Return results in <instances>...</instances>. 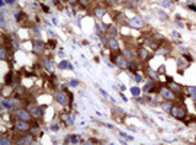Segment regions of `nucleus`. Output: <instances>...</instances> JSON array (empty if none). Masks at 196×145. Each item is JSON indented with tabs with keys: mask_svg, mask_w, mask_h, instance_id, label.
<instances>
[{
	"mask_svg": "<svg viewBox=\"0 0 196 145\" xmlns=\"http://www.w3.org/2000/svg\"><path fill=\"white\" fill-rule=\"evenodd\" d=\"M160 93H161V97H164L166 100H174L176 99V93H174L170 87H163L161 90H160Z\"/></svg>",
	"mask_w": 196,
	"mask_h": 145,
	"instance_id": "obj_1",
	"label": "nucleus"
},
{
	"mask_svg": "<svg viewBox=\"0 0 196 145\" xmlns=\"http://www.w3.org/2000/svg\"><path fill=\"white\" fill-rule=\"evenodd\" d=\"M15 128H16L19 132H22V134H26V132L31 129V126L28 125L26 120H20V119H17V122L15 124Z\"/></svg>",
	"mask_w": 196,
	"mask_h": 145,
	"instance_id": "obj_2",
	"label": "nucleus"
},
{
	"mask_svg": "<svg viewBox=\"0 0 196 145\" xmlns=\"http://www.w3.org/2000/svg\"><path fill=\"white\" fill-rule=\"evenodd\" d=\"M128 23H129L131 28H135V29L144 28V20H142L141 17H138V16H135V17H132V19H129Z\"/></svg>",
	"mask_w": 196,
	"mask_h": 145,
	"instance_id": "obj_3",
	"label": "nucleus"
},
{
	"mask_svg": "<svg viewBox=\"0 0 196 145\" xmlns=\"http://www.w3.org/2000/svg\"><path fill=\"white\" fill-rule=\"evenodd\" d=\"M170 115H171L173 117H176V119H185V117H186V112H185V109H182V107H171Z\"/></svg>",
	"mask_w": 196,
	"mask_h": 145,
	"instance_id": "obj_4",
	"label": "nucleus"
},
{
	"mask_svg": "<svg viewBox=\"0 0 196 145\" xmlns=\"http://www.w3.org/2000/svg\"><path fill=\"white\" fill-rule=\"evenodd\" d=\"M55 100L61 105V106H67L68 105V97L64 91H57L55 93Z\"/></svg>",
	"mask_w": 196,
	"mask_h": 145,
	"instance_id": "obj_5",
	"label": "nucleus"
},
{
	"mask_svg": "<svg viewBox=\"0 0 196 145\" xmlns=\"http://www.w3.org/2000/svg\"><path fill=\"white\" fill-rule=\"evenodd\" d=\"M16 116H17V119H20V120H26V122L32 119L31 112H29V110H25V109H19V110L16 112Z\"/></svg>",
	"mask_w": 196,
	"mask_h": 145,
	"instance_id": "obj_6",
	"label": "nucleus"
},
{
	"mask_svg": "<svg viewBox=\"0 0 196 145\" xmlns=\"http://www.w3.org/2000/svg\"><path fill=\"white\" fill-rule=\"evenodd\" d=\"M44 48H45V44H44L42 41H39V39L34 41V44H32V51H34L35 54H41V52L44 51Z\"/></svg>",
	"mask_w": 196,
	"mask_h": 145,
	"instance_id": "obj_7",
	"label": "nucleus"
},
{
	"mask_svg": "<svg viewBox=\"0 0 196 145\" xmlns=\"http://www.w3.org/2000/svg\"><path fill=\"white\" fill-rule=\"evenodd\" d=\"M115 64H116L119 68H122V70L128 68V60L125 58V55H118V57L115 58Z\"/></svg>",
	"mask_w": 196,
	"mask_h": 145,
	"instance_id": "obj_8",
	"label": "nucleus"
},
{
	"mask_svg": "<svg viewBox=\"0 0 196 145\" xmlns=\"http://www.w3.org/2000/svg\"><path fill=\"white\" fill-rule=\"evenodd\" d=\"M29 112H31V115H32L34 119H39V117L42 116V109L38 107V106H35V105H31V106H29Z\"/></svg>",
	"mask_w": 196,
	"mask_h": 145,
	"instance_id": "obj_9",
	"label": "nucleus"
},
{
	"mask_svg": "<svg viewBox=\"0 0 196 145\" xmlns=\"http://www.w3.org/2000/svg\"><path fill=\"white\" fill-rule=\"evenodd\" d=\"M137 55H140V58L142 60V61H145L150 55H148V52H147V50L145 48H140V50L137 51Z\"/></svg>",
	"mask_w": 196,
	"mask_h": 145,
	"instance_id": "obj_10",
	"label": "nucleus"
},
{
	"mask_svg": "<svg viewBox=\"0 0 196 145\" xmlns=\"http://www.w3.org/2000/svg\"><path fill=\"white\" fill-rule=\"evenodd\" d=\"M17 144H34V136H31V135L22 136V138L17 141Z\"/></svg>",
	"mask_w": 196,
	"mask_h": 145,
	"instance_id": "obj_11",
	"label": "nucleus"
},
{
	"mask_svg": "<svg viewBox=\"0 0 196 145\" xmlns=\"http://www.w3.org/2000/svg\"><path fill=\"white\" fill-rule=\"evenodd\" d=\"M107 46L111 48V50H115V51H116V50H119V42H118V41H116L115 38H112L111 41H109Z\"/></svg>",
	"mask_w": 196,
	"mask_h": 145,
	"instance_id": "obj_12",
	"label": "nucleus"
},
{
	"mask_svg": "<svg viewBox=\"0 0 196 145\" xmlns=\"http://www.w3.org/2000/svg\"><path fill=\"white\" fill-rule=\"evenodd\" d=\"M124 55H125V58H126L128 61H131V60L135 58V52L131 51V50H125V51H124Z\"/></svg>",
	"mask_w": 196,
	"mask_h": 145,
	"instance_id": "obj_13",
	"label": "nucleus"
},
{
	"mask_svg": "<svg viewBox=\"0 0 196 145\" xmlns=\"http://www.w3.org/2000/svg\"><path fill=\"white\" fill-rule=\"evenodd\" d=\"M95 15H96L97 17H103V16L106 15V9H105V7H96V9H95Z\"/></svg>",
	"mask_w": 196,
	"mask_h": 145,
	"instance_id": "obj_14",
	"label": "nucleus"
},
{
	"mask_svg": "<svg viewBox=\"0 0 196 145\" xmlns=\"http://www.w3.org/2000/svg\"><path fill=\"white\" fill-rule=\"evenodd\" d=\"M109 35H111L112 38H116V36H118V28H116L115 25L109 26Z\"/></svg>",
	"mask_w": 196,
	"mask_h": 145,
	"instance_id": "obj_15",
	"label": "nucleus"
},
{
	"mask_svg": "<svg viewBox=\"0 0 196 145\" xmlns=\"http://www.w3.org/2000/svg\"><path fill=\"white\" fill-rule=\"evenodd\" d=\"M160 105H161V109H163L164 112H168V113H170V110H171L173 106H171V103H170L168 100H167V102H163V103H160Z\"/></svg>",
	"mask_w": 196,
	"mask_h": 145,
	"instance_id": "obj_16",
	"label": "nucleus"
},
{
	"mask_svg": "<svg viewBox=\"0 0 196 145\" xmlns=\"http://www.w3.org/2000/svg\"><path fill=\"white\" fill-rule=\"evenodd\" d=\"M176 62L179 64V67H180V68L187 67V62H186V60H185L183 57H177V58H176Z\"/></svg>",
	"mask_w": 196,
	"mask_h": 145,
	"instance_id": "obj_17",
	"label": "nucleus"
},
{
	"mask_svg": "<svg viewBox=\"0 0 196 145\" xmlns=\"http://www.w3.org/2000/svg\"><path fill=\"white\" fill-rule=\"evenodd\" d=\"M170 89H171V90H173L174 93H177V94H179V93L182 91V87H180L179 84H176V83H173V81L170 83Z\"/></svg>",
	"mask_w": 196,
	"mask_h": 145,
	"instance_id": "obj_18",
	"label": "nucleus"
},
{
	"mask_svg": "<svg viewBox=\"0 0 196 145\" xmlns=\"http://www.w3.org/2000/svg\"><path fill=\"white\" fill-rule=\"evenodd\" d=\"M44 67H45L48 71H52V62L50 58H44Z\"/></svg>",
	"mask_w": 196,
	"mask_h": 145,
	"instance_id": "obj_19",
	"label": "nucleus"
},
{
	"mask_svg": "<svg viewBox=\"0 0 196 145\" xmlns=\"http://www.w3.org/2000/svg\"><path fill=\"white\" fill-rule=\"evenodd\" d=\"M131 93H132L135 97H140V94H141V89L140 87H131Z\"/></svg>",
	"mask_w": 196,
	"mask_h": 145,
	"instance_id": "obj_20",
	"label": "nucleus"
},
{
	"mask_svg": "<svg viewBox=\"0 0 196 145\" xmlns=\"http://www.w3.org/2000/svg\"><path fill=\"white\" fill-rule=\"evenodd\" d=\"M187 91L190 93L192 99H193V100H196V87H189V89H187Z\"/></svg>",
	"mask_w": 196,
	"mask_h": 145,
	"instance_id": "obj_21",
	"label": "nucleus"
},
{
	"mask_svg": "<svg viewBox=\"0 0 196 145\" xmlns=\"http://www.w3.org/2000/svg\"><path fill=\"white\" fill-rule=\"evenodd\" d=\"M10 142H12V141H10L7 136H5V135L2 136V139H0V144H2V145H9Z\"/></svg>",
	"mask_w": 196,
	"mask_h": 145,
	"instance_id": "obj_22",
	"label": "nucleus"
},
{
	"mask_svg": "<svg viewBox=\"0 0 196 145\" xmlns=\"http://www.w3.org/2000/svg\"><path fill=\"white\" fill-rule=\"evenodd\" d=\"M65 122H67L68 125H73V124H74V117H73V115H67V117H65Z\"/></svg>",
	"mask_w": 196,
	"mask_h": 145,
	"instance_id": "obj_23",
	"label": "nucleus"
},
{
	"mask_svg": "<svg viewBox=\"0 0 196 145\" xmlns=\"http://www.w3.org/2000/svg\"><path fill=\"white\" fill-rule=\"evenodd\" d=\"M160 6H163V7H170L171 3L168 2V0H160Z\"/></svg>",
	"mask_w": 196,
	"mask_h": 145,
	"instance_id": "obj_24",
	"label": "nucleus"
},
{
	"mask_svg": "<svg viewBox=\"0 0 196 145\" xmlns=\"http://www.w3.org/2000/svg\"><path fill=\"white\" fill-rule=\"evenodd\" d=\"M68 64H70L68 61H62V62L58 64V68H61V70H62V68H68Z\"/></svg>",
	"mask_w": 196,
	"mask_h": 145,
	"instance_id": "obj_25",
	"label": "nucleus"
},
{
	"mask_svg": "<svg viewBox=\"0 0 196 145\" xmlns=\"http://www.w3.org/2000/svg\"><path fill=\"white\" fill-rule=\"evenodd\" d=\"M148 76H150L152 80H157V74H156V72L152 71V70H148Z\"/></svg>",
	"mask_w": 196,
	"mask_h": 145,
	"instance_id": "obj_26",
	"label": "nucleus"
},
{
	"mask_svg": "<svg viewBox=\"0 0 196 145\" xmlns=\"http://www.w3.org/2000/svg\"><path fill=\"white\" fill-rule=\"evenodd\" d=\"M0 54H2V60L5 61V60H6V50H5V46H2V50H0Z\"/></svg>",
	"mask_w": 196,
	"mask_h": 145,
	"instance_id": "obj_27",
	"label": "nucleus"
},
{
	"mask_svg": "<svg viewBox=\"0 0 196 145\" xmlns=\"http://www.w3.org/2000/svg\"><path fill=\"white\" fill-rule=\"evenodd\" d=\"M0 25H2V28L6 26V19H5V15H2V17H0Z\"/></svg>",
	"mask_w": 196,
	"mask_h": 145,
	"instance_id": "obj_28",
	"label": "nucleus"
},
{
	"mask_svg": "<svg viewBox=\"0 0 196 145\" xmlns=\"http://www.w3.org/2000/svg\"><path fill=\"white\" fill-rule=\"evenodd\" d=\"M158 17H161V19H164V20H166V19H167V15H166L163 10H158Z\"/></svg>",
	"mask_w": 196,
	"mask_h": 145,
	"instance_id": "obj_29",
	"label": "nucleus"
},
{
	"mask_svg": "<svg viewBox=\"0 0 196 145\" xmlns=\"http://www.w3.org/2000/svg\"><path fill=\"white\" fill-rule=\"evenodd\" d=\"M135 81H137V83H142V76H141V74H137V76H135Z\"/></svg>",
	"mask_w": 196,
	"mask_h": 145,
	"instance_id": "obj_30",
	"label": "nucleus"
},
{
	"mask_svg": "<svg viewBox=\"0 0 196 145\" xmlns=\"http://www.w3.org/2000/svg\"><path fill=\"white\" fill-rule=\"evenodd\" d=\"M71 87H76V86H79V81L77 80H70V83H68Z\"/></svg>",
	"mask_w": 196,
	"mask_h": 145,
	"instance_id": "obj_31",
	"label": "nucleus"
},
{
	"mask_svg": "<svg viewBox=\"0 0 196 145\" xmlns=\"http://www.w3.org/2000/svg\"><path fill=\"white\" fill-rule=\"evenodd\" d=\"M70 142H71V144H79L80 141H79V138H77V136H71V139H70Z\"/></svg>",
	"mask_w": 196,
	"mask_h": 145,
	"instance_id": "obj_32",
	"label": "nucleus"
},
{
	"mask_svg": "<svg viewBox=\"0 0 196 145\" xmlns=\"http://www.w3.org/2000/svg\"><path fill=\"white\" fill-rule=\"evenodd\" d=\"M151 87H152V81H150V83H147V84H145V87H144V90L147 91V90H150Z\"/></svg>",
	"mask_w": 196,
	"mask_h": 145,
	"instance_id": "obj_33",
	"label": "nucleus"
},
{
	"mask_svg": "<svg viewBox=\"0 0 196 145\" xmlns=\"http://www.w3.org/2000/svg\"><path fill=\"white\" fill-rule=\"evenodd\" d=\"M58 129H60V126H58V124H54V125L51 126V131H54V132H55V131H58Z\"/></svg>",
	"mask_w": 196,
	"mask_h": 145,
	"instance_id": "obj_34",
	"label": "nucleus"
},
{
	"mask_svg": "<svg viewBox=\"0 0 196 145\" xmlns=\"http://www.w3.org/2000/svg\"><path fill=\"white\" fill-rule=\"evenodd\" d=\"M121 135H122V136H124V138H126V139H128V141H132V139H134V138H132V136H129V135H126V134H124V132H122V134H121Z\"/></svg>",
	"mask_w": 196,
	"mask_h": 145,
	"instance_id": "obj_35",
	"label": "nucleus"
},
{
	"mask_svg": "<svg viewBox=\"0 0 196 145\" xmlns=\"http://www.w3.org/2000/svg\"><path fill=\"white\" fill-rule=\"evenodd\" d=\"M67 3H70V5H74V3H77V0H65Z\"/></svg>",
	"mask_w": 196,
	"mask_h": 145,
	"instance_id": "obj_36",
	"label": "nucleus"
},
{
	"mask_svg": "<svg viewBox=\"0 0 196 145\" xmlns=\"http://www.w3.org/2000/svg\"><path fill=\"white\" fill-rule=\"evenodd\" d=\"M5 2H6L7 5H13V3H15V0H5Z\"/></svg>",
	"mask_w": 196,
	"mask_h": 145,
	"instance_id": "obj_37",
	"label": "nucleus"
},
{
	"mask_svg": "<svg viewBox=\"0 0 196 145\" xmlns=\"http://www.w3.org/2000/svg\"><path fill=\"white\" fill-rule=\"evenodd\" d=\"M100 93H102V96H105V97H107V93H106L105 90H100Z\"/></svg>",
	"mask_w": 196,
	"mask_h": 145,
	"instance_id": "obj_38",
	"label": "nucleus"
},
{
	"mask_svg": "<svg viewBox=\"0 0 196 145\" xmlns=\"http://www.w3.org/2000/svg\"><path fill=\"white\" fill-rule=\"evenodd\" d=\"M171 35H173V36H176V38H179V34H177L176 31H174V32H171Z\"/></svg>",
	"mask_w": 196,
	"mask_h": 145,
	"instance_id": "obj_39",
	"label": "nucleus"
},
{
	"mask_svg": "<svg viewBox=\"0 0 196 145\" xmlns=\"http://www.w3.org/2000/svg\"><path fill=\"white\" fill-rule=\"evenodd\" d=\"M177 26H179V28H183L185 25H183V23H182V22H177Z\"/></svg>",
	"mask_w": 196,
	"mask_h": 145,
	"instance_id": "obj_40",
	"label": "nucleus"
},
{
	"mask_svg": "<svg viewBox=\"0 0 196 145\" xmlns=\"http://www.w3.org/2000/svg\"><path fill=\"white\" fill-rule=\"evenodd\" d=\"M195 139H196V136H195Z\"/></svg>",
	"mask_w": 196,
	"mask_h": 145,
	"instance_id": "obj_41",
	"label": "nucleus"
}]
</instances>
